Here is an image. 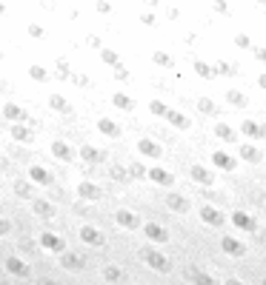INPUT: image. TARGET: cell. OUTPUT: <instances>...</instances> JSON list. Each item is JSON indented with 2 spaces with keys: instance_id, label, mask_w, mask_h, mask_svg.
<instances>
[{
  "instance_id": "6da1fadb",
  "label": "cell",
  "mask_w": 266,
  "mask_h": 285,
  "mask_svg": "<svg viewBox=\"0 0 266 285\" xmlns=\"http://www.w3.org/2000/svg\"><path fill=\"white\" fill-rule=\"evenodd\" d=\"M140 260H143L149 268H155L158 274H169V271H172V263H169V256L160 254L158 248H140Z\"/></svg>"
},
{
  "instance_id": "7a4b0ae2",
  "label": "cell",
  "mask_w": 266,
  "mask_h": 285,
  "mask_svg": "<svg viewBox=\"0 0 266 285\" xmlns=\"http://www.w3.org/2000/svg\"><path fill=\"white\" fill-rule=\"evenodd\" d=\"M229 222L237 228V231H246V234H255L258 231V222H255V217L246 211H232L229 214Z\"/></svg>"
},
{
  "instance_id": "3957f363",
  "label": "cell",
  "mask_w": 266,
  "mask_h": 285,
  "mask_svg": "<svg viewBox=\"0 0 266 285\" xmlns=\"http://www.w3.org/2000/svg\"><path fill=\"white\" fill-rule=\"evenodd\" d=\"M143 234L149 237L155 245H166V242L172 240V234H169V228H163L160 222H143Z\"/></svg>"
},
{
  "instance_id": "277c9868",
  "label": "cell",
  "mask_w": 266,
  "mask_h": 285,
  "mask_svg": "<svg viewBox=\"0 0 266 285\" xmlns=\"http://www.w3.org/2000/svg\"><path fill=\"white\" fill-rule=\"evenodd\" d=\"M198 214H201V220L206 222V225H212V228H221V225H226V214H223L217 206H203Z\"/></svg>"
},
{
  "instance_id": "5b68a950",
  "label": "cell",
  "mask_w": 266,
  "mask_h": 285,
  "mask_svg": "<svg viewBox=\"0 0 266 285\" xmlns=\"http://www.w3.org/2000/svg\"><path fill=\"white\" fill-rule=\"evenodd\" d=\"M221 251L229 256H246V245L237 237H221Z\"/></svg>"
},
{
  "instance_id": "8992f818",
  "label": "cell",
  "mask_w": 266,
  "mask_h": 285,
  "mask_svg": "<svg viewBox=\"0 0 266 285\" xmlns=\"http://www.w3.org/2000/svg\"><path fill=\"white\" fill-rule=\"evenodd\" d=\"M183 277H186L192 285H221L212 274H206V271H201V268H186L183 271Z\"/></svg>"
},
{
  "instance_id": "52a82bcc",
  "label": "cell",
  "mask_w": 266,
  "mask_h": 285,
  "mask_svg": "<svg viewBox=\"0 0 266 285\" xmlns=\"http://www.w3.org/2000/svg\"><path fill=\"white\" fill-rule=\"evenodd\" d=\"M192 180H195V185H203V188H212L215 185V177H212V171L209 168H203V165H192Z\"/></svg>"
},
{
  "instance_id": "ba28073f",
  "label": "cell",
  "mask_w": 266,
  "mask_h": 285,
  "mask_svg": "<svg viewBox=\"0 0 266 285\" xmlns=\"http://www.w3.org/2000/svg\"><path fill=\"white\" fill-rule=\"evenodd\" d=\"M146 177H149L152 183L163 185V188H172V185H175L172 171H166V168H149V171H146Z\"/></svg>"
},
{
  "instance_id": "9c48e42d",
  "label": "cell",
  "mask_w": 266,
  "mask_h": 285,
  "mask_svg": "<svg viewBox=\"0 0 266 285\" xmlns=\"http://www.w3.org/2000/svg\"><path fill=\"white\" fill-rule=\"evenodd\" d=\"M212 163H215V168H221V171H235L237 168V160L232 154H226V151H215V154H212Z\"/></svg>"
},
{
  "instance_id": "30bf717a",
  "label": "cell",
  "mask_w": 266,
  "mask_h": 285,
  "mask_svg": "<svg viewBox=\"0 0 266 285\" xmlns=\"http://www.w3.org/2000/svg\"><path fill=\"white\" fill-rule=\"evenodd\" d=\"M240 131H244L246 137H252V140H263L266 137V126H260V123H255V120H244Z\"/></svg>"
},
{
  "instance_id": "8fae6325",
  "label": "cell",
  "mask_w": 266,
  "mask_h": 285,
  "mask_svg": "<svg viewBox=\"0 0 266 285\" xmlns=\"http://www.w3.org/2000/svg\"><path fill=\"white\" fill-rule=\"evenodd\" d=\"M115 220H117V225L129 228V231L140 228V217H137V214H132V211H117V214H115Z\"/></svg>"
},
{
  "instance_id": "7c38bea8",
  "label": "cell",
  "mask_w": 266,
  "mask_h": 285,
  "mask_svg": "<svg viewBox=\"0 0 266 285\" xmlns=\"http://www.w3.org/2000/svg\"><path fill=\"white\" fill-rule=\"evenodd\" d=\"M166 120L172 123L175 128H183V131H186L189 126H192V120H189V117H183V114L180 111H175V108H166V114H163Z\"/></svg>"
},
{
  "instance_id": "4fadbf2b",
  "label": "cell",
  "mask_w": 266,
  "mask_h": 285,
  "mask_svg": "<svg viewBox=\"0 0 266 285\" xmlns=\"http://www.w3.org/2000/svg\"><path fill=\"white\" fill-rule=\"evenodd\" d=\"M166 206L172 208V211H178V214H186L189 208V200L186 197H180V194H169V197H166Z\"/></svg>"
},
{
  "instance_id": "5bb4252c",
  "label": "cell",
  "mask_w": 266,
  "mask_h": 285,
  "mask_svg": "<svg viewBox=\"0 0 266 285\" xmlns=\"http://www.w3.org/2000/svg\"><path fill=\"white\" fill-rule=\"evenodd\" d=\"M240 160L258 165L260 160H263V154H260V149H255V146H240Z\"/></svg>"
},
{
  "instance_id": "9a60e30c",
  "label": "cell",
  "mask_w": 266,
  "mask_h": 285,
  "mask_svg": "<svg viewBox=\"0 0 266 285\" xmlns=\"http://www.w3.org/2000/svg\"><path fill=\"white\" fill-rule=\"evenodd\" d=\"M137 151L146 154V157H160V154H163L160 146H158V142H152V140H140V142H137Z\"/></svg>"
},
{
  "instance_id": "2e32d148",
  "label": "cell",
  "mask_w": 266,
  "mask_h": 285,
  "mask_svg": "<svg viewBox=\"0 0 266 285\" xmlns=\"http://www.w3.org/2000/svg\"><path fill=\"white\" fill-rule=\"evenodd\" d=\"M80 237H83V242H89V245H103V234L94 231V228H83Z\"/></svg>"
},
{
  "instance_id": "e0dca14e",
  "label": "cell",
  "mask_w": 266,
  "mask_h": 285,
  "mask_svg": "<svg viewBox=\"0 0 266 285\" xmlns=\"http://www.w3.org/2000/svg\"><path fill=\"white\" fill-rule=\"evenodd\" d=\"M40 242H43L49 251H60V248H63V240L55 237V234H43V237H40Z\"/></svg>"
},
{
  "instance_id": "ac0fdd59",
  "label": "cell",
  "mask_w": 266,
  "mask_h": 285,
  "mask_svg": "<svg viewBox=\"0 0 266 285\" xmlns=\"http://www.w3.org/2000/svg\"><path fill=\"white\" fill-rule=\"evenodd\" d=\"M215 134L221 137V140H226V142H235V140H237V134H235V131H232L229 126H226V123H221V126L215 128Z\"/></svg>"
},
{
  "instance_id": "d6986e66",
  "label": "cell",
  "mask_w": 266,
  "mask_h": 285,
  "mask_svg": "<svg viewBox=\"0 0 266 285\" xmlns=\"http://www.w3.org/2000/svg\"><path fill=\"white\" fill-rule=\"evenodd\" d=\"M6 268L12 271V274H17V277H26V274H29V268H26V265H23L20 260H15V256H12V260L6 263Z\"/></svg>"
},
{
  "instance_id": "ffe728a7",
  "label": "cell",
  "mask_w": 266,
  "mask_h": 285,
  "mask_svg": "<svg viewBox=\"0 0 266 285\" xmlns=\"http://www.w3.org/2000/svg\"><path fill=\"white\" fill-rule=\"evenodd\" d=\"M226 100H229L232 106H237V108H244V106H246V94L235 92V89H229V92H226Z\"/></svg>"
},
{
  "instance_id": "44dd1931",
  "label": "cell",
  "mask_w": 266,
  "mask_h": 285,
  "mask_svg": "<svg viewBox=\"0 0 266 285\" xmlns=\"http://www.w3.org/2000/svg\"><path fill=\"white\" fill-rule=\"evenodd\" d=\"M80 194H83V197H86V200H98V197H101V188H98V185H80Z\"/></svg>"
},
{
  "instance_id": "7402d4cb",
  "label": "cell",
  "mask_w": 266,
  "mask_h": 285,
  "mask_svg": "<svg viewBox=\"0 0 266 285\" xmlns=\"http://www.w3.org/2000/svg\"><path fill=\"white\" fill-rule=\"evenodd\" d=\"M103 277H106V279H112V282H120V279H123V271L117 268V265H109V268L103 271Z\"/></svg>"
},
{
  "instance_id": "603a6c76",
  "label": "cell",
  "mask_w": 266,
  "mask_h": 285,
  "mask_svg": "<svg viewBox=\"0 0 266 285\" xmlns=\"http://www.w3.org/2000/svg\"><path fill=\"white\" fill-rule=\"evenodd\" d=\"M198 108H201L203 114H215V111H217V108H215V103H212L209 97H198Z\"/></svg>"
},
{
  "instance_id": "cb8c5ba5",
  "label": "cell",
  "mask_w": 266,
  "mask_h": 285,
  "mask_svg": "<svg viewBox=\"0 0 266 285\" xmlns=\"http://www.w3.org/2000/svg\"><path fill=\"white\" fill-rule=\"evenodd\" d=\"M195 71H198L201 77H215V69H212V66H206V63H201V60L195 63Z\"/></svg>"
},
{
  "instance_id": "d4e9b609",
  "label": "cell",
  "mask_w": 266,
  "mask_h": 285,
  "mask_svg": "<svg viewBox=\"0 0 266 285\" xmlns=\"http://www.w3.org/2000/svg\"><path fill=\"white\" fill-rule=\"evenodd\" d=\"M152 60H155L158 66H172V57L166 54V51H155V54H152Z\"/></svg>"
},
{
  "instance_id": "484cf974",
  "label": "cell",
  "mask_w": 266,
  "mask_h": 285,
  "mask_svg": "<svg viewBox=\"0 0 266 285\" xmlns=\"http://www.w3.org/2000/svg\"><path fill=\"white\" fill-rule=\"evenodd\" d=\"M235 66H229V63H217L215 66V74H226V77H232V74H235Z\"/></svg>"
},
{
  "instance_id": "4316f807",
  "label": "cell",
  "mask_w": 266,
  "mask_h": 285,
  "mask_svg": "<svg viewBox=\"0 0 266 285\" xmlns=\"http://www.w3.org/2000/svg\"><path fill=\"white\" fill-rule=\"evenodd\" d=\"M101 128H103V134H109V137H117V134H120V131H117V126H115V123H109V120H103Z\"/></svg>"
},
{
  "instance_id": "83f0119b",
  "label": "cell",
  "mask_w": 266,
  "mask_h": 285,
  "mask_svg": "<svg viewBox=\"0 0 266 285\" xmlns=\"http://www.w3.org/2000/svg\"><path fill=\"white\" fill-rule=\"evenodd\" d=\"M235 46H237V49H252L249 35H237V37H235Z\"/></svg>"
},
{
  "instance_id": "f1b7e54d",
  "label": "cell",
  "mask_w": 266,
  "mask_h": 285,
  "mask_svg": "<svg viewBox=\"0 0 266 285\" xmlns=\"http://www.w3.org/2000/svg\"><path fill=\"white\" fill-rule=\"evenodd\" d=\"M115 103H117L120 108H132V106H135V103H132L129 97H126V94H117V97H115Z\"/></svg>"
},
{
  "instance_id": "f546056e",
  "label": "cell",
  "mask_w": 266,
  "mask_h": 285,
  "mask_svg": "<svg viewBox=\"0 0 266 285\" xmlns=\"http://www.w3.org/2000/svg\"><path fill=\"white\" fill-rule=\"evenodd\" d=\"M63 263H66V265H69V268H72V271H80V268H83V263H80L78 256H66Z\"/></svg>"
},
{
  "instance_id": "4dcf8cb0",
  "label": "cell",
  "mask_w": 266,
  "mask_h": 285,
  "mask_svg": "<svg viewBox=\"0 0 266 285\" xmlns=\"http://www.w3.org/2000/svg\"><path fill=\"white\" fill-rule=\"evenodd\" d=\"M32 177H35L37 183H49V174H46L43 168H35V171H32Z\"/></svg>"
},
{
  "instance_id": "1f68e13d",
  "label": "cell",
  "mask_w": 266,
  "mask_h": 285,
  "mask_svg": "<svg viewBox=\"0 0 266 285\" xmlns=\"http://www.w3.org/2000/svg\"><path fill=\"white\" fill-rule=\"evenodd\" d=\"M35 211H40L43 217H49V214H52V206H46V203H35Z\"/></svg>"
},
{
  "instance_id": "d6a6232c",
  "label": "cell",
  "mask_w": 266,
  "mask_h": 285,
  "mask_svg": "<svg viewBox=\"0 0 266 285\" xmlns=\"http://www.w3.org/2000/svg\"><path fill=\"white\" fill-rule=\"evenodd\" d=\"M152 111L163 117V114H166V106H163V103H160V100H155V103H152Z\"/></svg>"
},
{
  "instance_id": "836d02e7",
  "label": "cell",
  "mask_w": 266,
  "mask_h": 285,
  "mask_svg": "<svg viewBox=\"0 0 266 285\" xmlns=\"http://www.w3.org/2000/svg\"><path fill=\"white\" fill-rule=\"evenodd\" d=\"M55 151H58V157H63V160H69V149H66V146H55Z\"/></svg>"
},
{
  "instance_id": "e575fe53",
  "label": "cell",
  "mask_w": 266,
  "mask_h": 285,
  "mask_svg": "<svg viewBox=\"0 0 266 285\" xmlns=\"http://www.w3.org/2000/svg\"><path fill=\"white\" fill-rule=\"evenodd\" d=\"M129 171H132V174H137V177H143V174H146V168H143V165H137V163H135V165H132V168H129Z\"/></svg>"
},
{
  "instance_id": "d590c367",
  "label": "cell",
  "mask_w": 266,
  "mask_h": 285,
  "mask_svg": "<svg viewBox=\"0 0 266 285\" xmlns=\"http://www.w3.org/2000/svg\"><path fill=\"white\" fill-rule=\"evenodd\" d=\"M83 154H86L89 160H101V151H94V149H86V151H83Z\"/></svg>"
},
{
  "instance_id": "8d00e7d4",
  "label": "cell",
  "mask_w": 266,
  "mask_h": 285,
  "mask_svg": "<svg viewBox=\"0 0 266 285\" xmlns=\"http://www.w3.org/2000/svg\"><path fill=\"white\" fill-rule=\"evenodd\" d=\"M223 285H246L244 279H237V277H229V279H223Z\"/></svg>"
},
{
  "instance_id": "74e56055",
  "label": "cell",
  "mask_w": 266,
  "mask_h": 285,
  "mask_svg": "<svg viewBox=\"0 0 266 285\" xmlns=\"http://www.w3.org/2000/svg\"><path fill=\"white\" fill-rule=\"evenodd\" d=\"M103 57H106V60H109V63H112V66H117V57L112 54V51H106V54H103Z\"/></svg>"
},
{
  "instance_id": "f35d334b",
  "label": "cell",
  "mask_w": 266,
  "mask_h": 285,
  "mask_svg": "<svg viewBox=\"0 0 266 285\" xmlns=\"http://www.w3.org/2000/svg\"><path fill=\"white\" fill-rule=\"evenodd\" d=\"M255 57H258V60H266V49H255Z\"/></svg>"
},
{
  "instance_id": "ab89813d",
  "label": "cell",
  "mask_w": 266,
  "mask_h": 285,
  "mask_svg": "<svg viewBox=\"0 0 266 285\" xmlns=\"http://www.w3.org/2000/svg\"><path fill=\"white\" fill-rule=\"evenodd\" d=\"M258 86H260V89H266V74H260V77H258Z\"/></svg>"
},
{
  "instance_id": "60d3db41",
  "label": "cell",
  "mask_w": 266,
  "mask_h": 285,
  "mask_svg": "<svg viewBox=\"0 0 266 285\" xmlns=\"http://www.w3.org/2000/svg\"><path fill=\"white\" fill-rule=\"evenodd\" d=\"M6 231H9V225H6L3 220H0V234H6Z\"/></svg>"
},
{
  "instance_id": "b9f144b4",
  "label": "cell",
  "mask_w": 266,
  "mask_h": 285,
  "mask_svg": "<svg viewBox=\"0 0 266 285\" xmlns=\"http://www.w3.org/2000/svg\"><path fill=\"white\" fill-rule=\"evenodd\" d=\"M260 285H266V277H263V282H260Z\"/></svg>"
}]
</instances>
